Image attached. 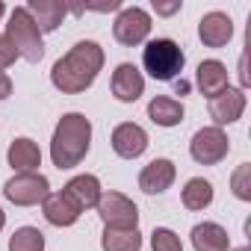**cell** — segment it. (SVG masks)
<instances>
[{"label": "cell", "instance_id": "1", "mask_svg": "<svg viewBox=\"0 0 251 251\" xmlns=\"http://www.w3.org/2000/svg\"><path fill=\"white\" fill-rule=\"evenodd\" d=\"M103 48L98 45V42H77L56 65H53V71H50V83L59 89V92H65V95H80V92H86L92 83H95V77H98V71L103 68Z\"/></svg>", "mask_w": 251, "mask_h": 251}, {"label": "cell", "instance_id": "2", "mask_svg": "<svg viewBox=\"0 0 251 251\" xmlns=\"http://www.w3.org/2000/svg\"><path fill=\"white\" fill-rule=\"evenodd\" d=\"M92 145V121L83 112H65L53 130L50 160L56 169H74L83 163Z\"/></svg>", "mask_w": 251, "mask_h": 251}, {"label": "cell", "instance_id": "3", "mask_svg": "<svg viewBox=\"0 0 251 251\" xmlns=\"http://www.w3.org/2000/svg\"><path fill=\"white\" fill-rule=\"evenodd\" d=\"M6 39L12 42V48L18 50V56H24L27 62H39L45 56V42H42V30L36 27V21L30 18L27 6H15L6 24Z\"/></svg>", "mask_w": 251, "mask_h": 251}, {"label": "cell", "instance_id": "4", "mask_svg": "<svg viewBox=\"0 0 251 251\" xmlns=\"http://www.w3.org/2000/svg\"><path fill=\"white\" fill-rule=\"evenodd\" d=\"M183 62H186V56H183L180 45L172 42V39H154V42H148L145 50H142V65H145V71H148L154 80H163V83L175 80V77L183 71Z\"/></svg>", "mask_w": 251, "mask_h": 251}, {"label": "cell", "instance_id": "5", "mask_svg": "<svg viewBox=\"0 0 251 251\" xmlns=\"http://www.w3.org/2000/svg\"><path fill=\"white\" fill-rule=\"evenodd\" d=\"M3 195L15 207H36V204H42L50 195V183L39 172H21V175H15V177L6 180Z\"/></svg>", "mask_w": 251, "mask_h": 251}, {"label": "cell", "instance_id": "6", "mask_svg": "<svg viewBox=\"0 0 251 251\" xmlns=\"http://www.w3.org/2000/svg\"><path fill=\"white\" fill-rule=\"evenodd\" d=\"M95 210H98L103 227H139L136 204L127 195H121V192H103Z\"/></svg>", "mask_w": 251, "mask_h": 251}, {"label": "cell", "instance_id": "7", "mask_svg": "<svg viewBox=\"0 0 251 251\" xmlns=\"http://www.w3.org/2000/svg\"><path fill=\"white\" fill-rule=\"evenodd\" d=\"M227 151H230V142H227V136H225L222 127H201V130L192 136V142H189V154H192V160L201 163V166H216V163H222V160L227 157Z\"/></svg>", "mask_w": 251, "mask_h": 251}, {"label": "cell", "instance_id": "8", "mask_svg": "<svg viewBox=\"0 0 251 251\" xmlns=\"http://www.w3.org/2000/svg\"><path fill=\"white\" fill-rule=\"evenodd\" d=\"M148 33H151V15H148L145 9H139V6L121 9L118 18H115V24H112L115 42H118V45H127V48L142 45V42L148 39Z\"/></svg>", "mask_w": 251, "mask_h": 251}, {"label": "cell", "instance_id": "9", "mask_svg": "<svg viewBox=\"0 0 251 251\" xmlns=\"http://www.w3.org/2000/svg\"><path fill=\"white\" fill-rule=\"evenodd\" d=\"M145 148H148V133L139 127V124L124 121V124H118V127L112 130V151L118 157L136 160V157L145 154Z\"/></svg>", "mask_w": 251, "mask_h": 251}, {"label": "cell", "instance_id": "10", "mask_svg": "<svg viewBox=\"0 0 251 251\" xmlns=\"http://www.w3.org/2000/svg\"><path fill=\"white\" fill-rule=\"evenodd\" d=\"M142 92H145V77L133 62H121L112 71V95H115V100L133 103V100L142 98Z\"/></svg>", "mask_w": 251, "mask_h": 251}, {"label": "cell", "instance_id": "11", "mask_svg": "<svg viewBox=\"0 0 251 251\" xmlns=\"http://www.w3.org/2000/svg\"><path fill=\"white\" fill-rule=\"evenodd\" d=\"M245 112V92L242 89H225L219 95L210 98V118L216 121V127L222 124H233L239 115Z\"/></svg>", "mask_w": 251, "mask_h": 251}, {"label": "cell", "instance_id": "12", "mask_svg": "<svg viewBox=\"0 0 251 251\" xmlns=\"http://www.w3.org/2000/svg\"><path fill=\"white\" fill-rule=\"evenodd\" d=\"M175 175H177V169H175L172 160H166V157L151 160V163L139 172V189L148 192V195H160V192H166V189L175 183Z\"/></svg>", "mask_w": 251, "mask_h": 251}, {"label": "cell", "instance_id": "13", "mask_svg": "<svg viewBox=\"0 0 251 251\" xmlns=\"http://www.w3.org/2000/svg\"><path fill=\"white\" fill-rule=\"evenodd\" d=\"M198 39L207 48H225L233 39V21L225 12H207L198 21Z\"/></svg>", "mask_w": 251, "mask_h": 251}, {"label": "cell", "instance_id": "14", "mask_svg": "<svg viewBox=\"0 0 251 251\" xmlns=\"http://www.w3.org/2000/svg\"><path fill=\"white\" fill-rule=\"evenodd\" d=\"M68 198H71V204L83 213V210H92V207H98V201H100V195H103V189H100V180L95 177V175H77V177H71L68 183H65V189H62Z\"/></svg>", "mask_w": 251, "mask_h": 251}, {"label": "cell", "instance_id": "15", "mask_svg": "<svg viewBox=\"0 0 251 251\" xmlns=\"http://www.w3.org/2000/svg\"><path fill=\"white\" fill-rule=\"evenodd\" d=\"M42 213L45 219L53 225V227H71L77 219H80V210L71 204V198L65 192H50L45 201H42Z\"/></svg>", "mask_w": 251, "mask_h": 251}, {"label": "cell", "instance_id": "16", "mask_svg": "<svg viewBox=\"0 0 251 251\" xmlns=\"http://www.w3.org/2000/svg\"><path fill=\"white\" fill-rule=\"evenodd\" d=\"M27 12H30V18L36 21V27H39L42 33H53V30H59V24H62V18H65L68 6L59 3V0H30V3H27Z\"/></svg>", "mask_w": 251, "mask_h": 251}, {"label": "cell", "instance_id": "17", "mask_svg": "<svg viewBox=\"0 0 251 251\" xmlns=\"http://www.w3.org/2000/svg\"><path fill=\"white\" fill-rule=\"evenodd\" d=\"M195 83H198L201 95H207V98L225 92V89H227V68H225V62H219V59H204V62L198 65V71H195Z\"/></svg>", "mask_w": 251, "mask_h": 251}, {"label": "cell", "instance_id": "18", "mask_svg": "<svg viewBox=\"0 0 251 251\" xmlns=\"http://www.w3.org/2000/svg\"><path fill=\"white\" fill-rule=\"evenodd\" d=\"M192 245L195 251H227L230 248V236L222 225L216 222H201L192 227Z\"/></svg>", "mask_w": 251, "mask_h": 251}, {"label": "cell", "instance_id": "19", "mask_svg": "<svg viewBox=\"0 0 251 251\" xmlns=\"http://www.w3.org/2000/svg\"><path fill=\"white\" fill-rule=\"evenodd\" d=\"M6 157H9V166H12L18 175H21V172H36V169L42 166V151H39V145H36L33 139H27V136L15 139V142L9 145Z\"/></svg>", "mask_w": 251, "mask_h": 251}, {"label": "cell", "instance_id": "20", "mask_svg": "<svg viewBox=\"0 0 251 251\" xmlns=\"http://www.w3.org/2000/svg\"><path fill=\"white\" fill-rule=\"evenodd\" d=\"M148 118L160 127H177L183 121V103L169 98V95H157L151 103H148Z\"/></svg>", "mask_w": 251, "mask_h": 251}, {"label": "cell", "instance_id": "21", "mask_svg": "<svg viewBox=\"0 0 251 251\" xmlns=\"http://www.w3.org/2000/svg\"><path fill=\"white\" fill-rule=\"evenodd\" d=\"M100 248L103 251H142V233L139 227H103Z\"/></svg>", "mask_w": 251, "mask_h": 251}, {"label": "cell", "instance_id": "22", "mask_svg": "<svg viewBox=\"0 0 251 251\" xmlns=\"http://www.w3.org/2000/svg\"><path fill=\"white\" fill-rule=\"evenodd\" d=\"M180 198H183L186 210H207L213 204V183L204 177H192V180H186Z\"/></svg>", "mask_w": 251, "mask_h": 251}, {"label": "cell", "instance_id": "23", "mask_svg": "<svg viewBox=\"0 0 251 251\" xmlns=\"http://www.w3.org/2000/svg\"><path fill=\"white\" fill-rule=\"evenodd\" d=\"M9 251H45V233L39 227H18L9 236Z\"/></svg>", "mask_w": 251, "mask_h": 251}, {"label": "cell", "instance_id": "24", "mask_svg": "<svg viewBox=\"0 0 251 251\" xmlns=\"http://www.w3.org/2000/svg\"><path fill=\"white\" fill-rule=\"evenodd\" d=\"M230 189L239 201H251V163H242L230 175Z\"/></svg>", "mask_w": 251, "mask_h": 251}, {"label": "cell", "instance_id": "25", "mask_svg": "<svg viewBox=\"0 0 251 251\" xmlns=\"http://www.w3.org/2000/svg\"><path fill=\"white\" fill-rule=\"evenodd\" d=\"M151 248H154V251H183L180 236H177L175 230H169V227H157V230L151 233Z\"/></svg>", "mask_w": 251, "mask_h": 251}, {"label": "cell", "instance_id": "26", "mask_svg": "<svg viewBox=\"0 0 251 251\" xmlns=\"http://www.w3.org/2000/svg\"><path fill=\"white\" fill-rule=\"evenodd\" d=\"M15 59H18V50L12 48V42H9L6 36H0V71H3V68H9Z\"/></svg>", "mask_w": 251, "mask_h": 251}, {"label": "cell", "instance_id": "27", "mask_svg": "<svg viewBox=\"0 0 251 251\" xmlns=\"http://www.w3.org/2000/svg\"><path fill=\"white\" fill-rule=\"evenodd\" d=\"M9 95H12V80L6 71H0V100H6Z\"/></svg>", "mask_w": 251, "mask_h": 251}, {"label": "cell", "instance_id": "28", "mask_svg": "<svg viewBox=\"0 0 251 251\" xmlns=\"http://www.w3.org/2000/svg\"><path fill=\"white\" fill-rule=\"evenodd\" d=\"M154 9H157L160 15H175V12L180 9V0H177V3H154Z\"/></svg>", "mask_w": 251, "mask_h": 251}, {"label": "cell", "instance_id": "29", "mask_svg": "<svg viewBox=\"0 0 251 251\" xmlns=\"http://www.w3.org/2000/svg\"><path fill=\"white\" fill-rule=\"evenodd\" d=\"M3 225H6V213L0 210V230H3Z\"/></svg>", "mask_w": 251, "mask_h": 251}, {"label": "cell", "instance_id": "30", "mask_svg": "<svg viewBox=\"0 0 251 251\" xmlns=\"http://www.w3.org/2000/svg\"><path fill=\"white\" fill-rule=\"evenodd\" d=\"M3 12H6V6H3V3H0V18H3Z\"/></svg>", "mask_w": 251, "mask_h": 251}, {"label": "cell", "instance_id": "31", "mask_svg": "<svg viewBox=\"0 0 251 251\" xmlns=\"http://www.w3.org/2000/svg\"><path fill=\"white\" fill-rule=\"evenodd\" d=\"M236 251H251V248H248V245H242V248H236Z\"/></svg>", "mask_w": 251, "mask_h": 251}]
</instances>
